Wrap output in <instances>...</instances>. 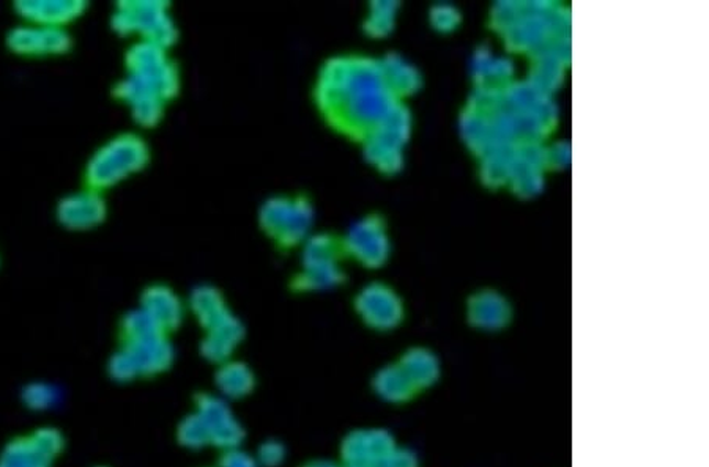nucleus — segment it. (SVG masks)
<instances>
[{
	"label": "nucleus",
	"mask_w": 709,
	"mask_h": 467,
	"mask_svg": "<svg viewBox=\"0 0 709 467\" xmlns=\"http://www.w3.org/2000/svg\"><path fill=\"white\" fill-rule=\"evenodd\" d=\"M152 160L148 142L140 133H119L95 149L84 166L86 188L107 192L147 169Z\"/></svg>",
	"instance_id": "obj_2"
},
{
	"label": "nucleus",
	"mask_w": 709,
	"mask_h": 467,
	"mask_svg": "<svg viewBox=\"0 0 709 467\" xmlns=\"http://www.w3.org/2000/svg\"><path fill=\"white\" fill-rule=\"evenodd\" d=\"M406 377L410 379L417 392L431 388L440 377L439 357L431 349L414 346L407 349L398 360Z\"/></svg>",
	"instance_id": "obj_24"
},
{
	"label": "nucleus",
	"mask_w": 709,
	"mask_h": 467,
	"mask_svg": "<svg viewBox=\"0 0 709 467\" xmlns=\"http://www.w3.org/2000/svg\"><path fill=\"white\" fill-rule=\"evenodd\" d=\"M246 327L243 321L232 313L212 330L203 332L199 342V354L203 360L214 365L234 359L236 349L245 341Z\"/></svg>",
	"instance_id": "obj_19"
},
{
	"label": "nucleus",
	"mask_w": 709,
	"mask_h": 467,
	"mask_svg": "<svg viewBox=\"0 0 709 467\" xmlns=\"http://www.w3.org/2000/svg\"><path fill=\"white\" fill-rule=\"evenodd\" d=\"M345 258L341 238L333 233H312L300 254V271L290 280V290L298 294L325 293L343 286Z\"/></svg>",
	"instance_id": "obj_3"
},
{
	"label": "nucleus",
	"mask_w": 709,
	"mask_h": 467,
	"mask_svg": "<svg viewBox=\"0 0 709 467\" xmlns=\"http://www.w3.org/2000/svg\"><path fill=\"white\" fill-rule=\"evenodd\" d=\"M109 208L103 192L84 186L79 191L62 197L56 207V219L68 232L86 233L107 222Z\"/></svg>",
	"instance_id": "obj_13"
},
{
	"label": "nucleus",
	"mask_w": 709,
	"mask_h": 467,
	"mask_svg": "<svg viewBox=\"0 0 709 467\" xmlns=\"http://www.w3.org/2000/svg\"><path fill=\"white\" fill-rule=\"evenodd\" d=\"M468 319L481 330H501L511 320V305L497 291H481L468 302Z\"/></svg>",
	"instance_id": "obj_22"
},
{
	"label": "nucleus",
	"mask_w": 709,
	"mask_h": 467,
	"mask_svg": "<svg viewBox=\"0 0 709 467\" xmlns=\"http://www.w3.org/2000/svg\"><path fill=\"white\" fill-rule=\"evenodd\" d=\"M345 257L354 258L365 268H381L391 255L387 222L377 214L356 221L341 238Z\"/></svg>",
	"instance_id": "obj_10"
},
{
	"label": "nucleus",
	"mask_w": 709,
	"mask_h": 467,
	"mask_svg": "<svg viewBox=\"0 0 709 467\" xmlns=\"http://www.w3.org/2000/svg\"><path fill=\"white\" fill-rule=\"evenodd\" d=\"M187 310H189L202 332L212 330V327L234 313L229 308L228 299H225L223 291L218 287L210 286V283H201V286L192 288L191 293H189Z\"/></svg>",
	"instance_id": "obj_21"
},
{
	"label": "nucleus",
	"mask_w": 709,
	"mask_h": 467,
	"mask_svg": "<svg viewBox=\"0 0 709 467\" xmlns=\"http://www.w3.org/2000/svg\"><path fill=\"white\" fill-rule=\"evenodd\" d=\"M5 45L16 57L56 58L70 53L73 36L67 29L21 23L7 34Z\"/></svg>",
	"instance_id": "obj_12"
},
{
	"label": "nucleus",
	"mask_w": 709,
	"mask_h": 467,
	"mask_svg": "<svg viewBox=\"0 0 709 467\" xmlns=\"http://www.w3.org/2000/svg\"><path fill=\"white\" fill-rule=\"evenodd\" d=\"M354 309L358 319L370 330H396L406 319V308L398 291L384 282H370L356 293Z\"/></svg>",
	"instance_id": "obj_11"
},
{
	"label": "nucleus",
	"mask_w": 709,
	"mask_h": 467,
	"mask_svg": "<svg viewBox=\"0 0 709 467\" xmlns=\"http://www.w3.org/2000/svg\"><path fill=\"white\" fill-rule=\"evenodd\" d=\"M378 467H420V463L412 451L398 445Z\"/></svg>",
	"instance_id": "obj_33"
},
{
	"label": "nucleus",
	"mask_w": 709,
	"mask_h": 467,
	"mask_svg": "<svg viewBox=\"0 0 709 467\" xmlns=\"http://www.w3.org/2000/svg\"><path fill=\"white\" fill-rule=\"evenodd\" d=\"M254 458L259 467H281L287 459V447L278 440L262 441Z\"/></svg>",
	"instance_id": "obj_31"
},
{
	"label": "nucleus",
	"mask_w": 709,
	"mask_h": 467,
	"mask_svg": "<svg viewBox=\"0 0 709 467\" xmlns=\"http://www.w3.org/2000/svg\"><path fill=\"white\" fill-rule=\"evenodd\" d=\"M343 467H367V466H344Z\"/></svg>",
	"instance_id": "obj_36"
},
{
	"label": "nucleus",
	"mask_w": 709,
	"mask_h": 467,
	"mask_svg": "<svg viewBox=\"0 0 709 467\" xmlns=\"http://www.w3.org/2000/svg\"><path fill=\"white\" fill-rule=\"evenodd\" d=\"M378 62L385 82L396 100L402 101L403 98L412 97L423 86V78L418 68L399 54H387L378 58Z\"/></svg>",
	"instance_id": "obj_23"
},
{
	"label": "nucleus",
	"mask_w": 709,
	"mask_h": 467,
	"mask_svg": "<svg viewBox=\"0 0 709 467\" xmlns=\"http://www.w3.org/2000/svg\"><path fill=\"white\" fill-rule=\"evenodd\" d=\"M381 75L378 58L334 56L320 67L314 84V104L326 125L336 133L363 141L396 104Z\"/></svg>",
	"instance_id": "obj_1"
},
{
	"label": "nucleus",
	"mask_w": 709,
	"mask_h": 467,
	"mask_svg": "<svg viewBox=\"0 0 709 467\" xmlns=\"http://www.w3.org/2000/svg\"><path fill=\"white\" fill-rule=\"evenodd\" d=\"M213 392L229 403L242 401L253 396L257 388L256 371L245 360L231 359L217 365L213 374Z\"/></svg>",
	"instance_id": "obj_20"
},
{
	"label": "nucleus",
	"mask_w": 709,
	"mask_h": 467,
	"mask_svg": "<svg viewBox=\"0 0 709 467\" xmlns=\"http://www.w3.org/2000/svg\"><path fill=\"white\" fill-rule=\"evenodd\" d=\"M429 20H431L432 27L440 34H450L459 27L461 13L456 7L450 5V3H437L432 7Z\"/></svg>",
	"instance_id": "obj_30"
},
{
	"label": "nucleus",
	"mask_w": 709,
	"mask_h": 467,
	"mask_svg": "<svg viewBox=\"0 0 709 467\" xmlns=\"http://www.w3.org/2000/svg\"><path fill=\"white\" fill-rule=\"evenodd\" d=\"M300 467H343V465L340 462H333V459L311 458L301 463Z\"/></svg>",
	"instance_id": "obj_35"
},
{
	"label": "nucleus",
	"mask_w": 709,
	"mask_h": 467,
	"mask_svg": "<svg viewBox=\"0 0 709 467\" xmlns=\"http://www.w3.org/2000/svg\"><path fill=\"white\" fill-rule=\"evenodd\" d=\"M67 440L56 426H36L16 434L0 451V467H54L65 454Z\"/></svg>",
	"instance_id": "obj_8"
},
{
	"label": "nucleus",
	"mask_w": 709,
	"mask_h": 467,
	"mask_svg": "<svg viewBox=\"0 0 709 467\" xmlns=\"http://www.w3.org/2000/svg\"><path fill=\"white\" fill-rule=\"evenodd\" d=\"M412 125L409 108L403 103L396 104L362 142L367 163L380 174H399L403 167V148L412 136Z\"/></svg>",
	"instance_id": "obj_6"
},
{
	"label": "nucleus",
	"mask_w": 709,
	"mask_h": 467,
	"mask_svg": "<svg viewBox=\"0 0 709 467\" xmlns=\"http://www.w3.org/2000/svg\"><path fill=\"white\" fill-rule=\"evenodd\" d=\"M192 411L202 419L212 447L220 452L243 447L246 440L245 425L235 414L232 403L223 397L209 390L195 393Z\"/></svg>",
	"instance_id": "obj_9"
},
{
	"label": "nucleus",
	"mask_w": 709,
	"mask_h": 467,
	"mask_svg": "<svg viewBox=\"0 0 709 467\" xmlns=\"http://www.w3.org/2000/svg\"><path fill=\"white\" fill-rule=\"evenodd\" d=\"M112 94L129 108L131 119L142 130H152L165 119L166 101L141 80L125 75L112 87Z\"/></svg>",
	"instance_id": "obj_16"
},
{
	"label": "nucleus",
	"mask_w": 709,
	"mask_h": 467,
	"mask_svg": "<svg viewBox=\"0 0 709 467\" xmlns=\"http://www.w3.org/2000/svg\"><path fill=\"white\" fill-rule=\"evenodd\" d=\"M217 467H259V465H257L254 455H251L245 448L239 447L221 452Z\"/></svg>",
	"instance_id": "obj_32"
},
{
	"label": "nucleus",
	"mask_w": 709,
	"mask_h": 467,
	"mask_svg": "<svg viewBox=\"0 0 709 467\" xmlns=\"http://www.w3.org/2000/svg\"><path fill=\"white\" fill-rule=\"evenodd\" d=\"M93 467H109V466H101V465H100V466H93Z\"/></svg>",
	"instance_id": "obj_37"
},
{
	"label": "nucleus",
	"mask_w": 709,
	"mask_h": 467,
	"mask_svg": "<svg viewBox=\"0 0 709 467\" xmlns=\"http://www.w3.org/2000/svg\"><path fill=\"white\" fill-rule=\"evenodd\" d=\"M176 441L181 448L189 452L206 451V448L212 447L209 432H207L202 419L195 411H189L177 423Z\"/></svg>",
	"instance_id": "obj_28"
},
{
	"label": "nucleus",
	"mask_w": 709,
	"mask_h": 467,
	"mask_svg": "<svg viewBox=\"0 0 709 467\" xmlns=\"http://www.w3.org/2000/svg\"><path fill=\"white\" fill-rule=\"evenodd\" d=\"M373 389L377 397L391 404L409 403L418 393L398 363L385 365L374 375Z\"/></svg>",
	"instance_id": "obj_25"
},
{
	"label": "nucleus",
	"mask_w": 709,
	"mask_h": 467,
	"mask_svg": "<svg viewBox=\"0 0 709 467\" xmlns=\"http://www.w3.org/2000/svg\"><path fill=\"white\" fill-rule=\"evenodd\" d=\"M545 152H547V166H566L569 163V147L566 144H556Z\"/></svg>",
	"instance_id": "obj_34"
},
{
	"label": "nucleus",
	"mask_w": 709,
	"mask_h": 467,
	"mask_svg": "<svg viewBox=\"0 0 709 467\" xmlns=\"http://www.w3.org/2000/svg\"><path fill=\"white\" fill-rule=\"evenodd\" d=\"M125 71L155 90L167 104L176 100L181 89L180 71L165 47L147 42H134L126 49Z\"/></svg>",
	"instance_id": "obj_7"
},
{
	"label": "nucleus",
	"mask_w": 709,
	"mask_h": 467,
	"mask_svg": "<svg viewBox=\"0 0 709 467\" xmlns=\"http://www.w3.org/2000/svg\"><path fill=\"white\" fill-rule=\"evenodd\" d=\"M395 436L385 429H356L340 444V463L344 466L378 467L395 448Z\"/></svg>",
	"instance_id": "obj_15"
},
{
	"label": "nucleus",
	"mask_w": 709,
	"mask_h": 467,
	"mask_svg": "<svg viewBox=\"0 0 709 467\" xmlns=\"http://www.w3.org/2000/svg\"><path fill=\"white\" fill-rule=\"evenodd\" d=\"M137 308L144 310L167 335L180 330L187 316L184 299L173 287L162 282L151 283L142 290Z\"/></svg>",
	"instance_id": "obj_18"
},
{
	"label": "nucleus",
	"mask_w": 709,
	"mask_h": 467,
	"mask_svg": "<svg viewBox=\"0 0 709 467\" xmlns=\"http://www.w3.org/2000/svg\"><path fill=\"white\" fill-rule=\"evenodd\" d=\"M119 348L130 357L140 379L162 377L174 367L177 359L176 346L170 341V335L162 332L119 342Z\"/></svg>",
	"instance_id": "obj_14"
},
{
	"label": "nucleus",
	"mask_w": 709,
	"mask_h": 467,
	"mask_svg": "<svg viewBox=\"0 0 709 467\" xmlns=\"http://www.w3.org/2000/svg\"><path fill=\"white\" fill-rule=\"evenodd\" d=\"M21 401L27 410L43 412L53 410L59 401V390L49 382L34 381L24 386Z\"/></svg>",
	"instance_id": "obj_29"
},
{
	"label": "nucleus",
	"mask_w": 709,
	"mask_h": 467,
	"mask_svg": "<svg viewBox=\"0 0 709 467\" xmlns=\"http://www.w3.org/2000/svg\"><path fill=\"white\" fill-rule=\"evenodd\" d=\"M257 221L279 249H296L314 233L315 210L307 196H273L262 203Z\"/></svg>",
	"instance_id": "obj_5"
},
{
	"label": "nucleus",
	"mask_w": 709,
	"mask_h": 467,
	"mask_svg": "<svg viewBox=\"0 0 709 467\" xmlns=\"http://www.w3.org/2000/svg\"><path fill=\"white\" fill-rule=\"evenodd\" d=\"M511 62L503 57H494L490 54H478L475 64V79L478 80V89L505 90L512 79Z\"/></svg>",
	"instance_id": "obj_26"
},
{
	"label": "nucleus",
	"mask_w": 709,
	"mask_h": 467,
	"mask_svg": "<svg viewBox=\"0 0 709 467\" xmlns=\"http://www.w3.org/2000/svg\"><path fill=\"white\" fill-rule=\"evenodd\" d=\"M398 2L390 0H380V2L369 3V14H367L363 31L370 38H385L391 34L395 29L396 16L399 10Z\"/></svg>",
	"instance_id": "obj_27"
},
{
	"label": "nucleus",
	"mask_w": 709,
	"mask_h": 467,
	"mask_svg": "<svg viewBox=\"0 0 709 467\" xmlns=\"http://www.w3.org/2000/svg\"><path fill=\"white\" fill-rule=\"evenodd\" d=\"M89 9L84 0H18L13 3L14 13L23 23L43 27L67 29L81 20Z\"/></svg>",
	"instance_id": "obj_17"
},
{
	"label": "nucleus",
	"mask_w": 709,
	"mask_h": 467,
	"mask_svg": "<svg viewBox=\"0 0 709 467\" xmlns=\"http://www.w3.org/2000/svg\"><path fill=\"white\" fill-rule=\"evenodd\" d=\"M114 34L136 42H147L169 51L178 42V27L170 14V3L163 0H122L111 16Z\"/></svg>",
	"instance_id": "obj_4"
}]
</instances>
